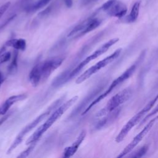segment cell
Masks as SVG:
<instances>
[{"label": "cell", "instance_id": "cell-1", "mask_svg": "<svg viewBox=\"0 0 158 158\" xmlns=\"http://www.w3.org/2000/svg\"><path fill=\"white\" fill-rule=\"evenodd\" d=\"M146 56V51H143L136 60L134 62L133 64H131L124 72H123L119 77L116 78L112 82L110 83L108 88L101 94H100L98 97L95 98L88 106L87 107L83 110L82 112V115L86 114L94 106L98 104L99 102L102 101L106 97H107L113 90H114L116 88H117L119 85H120L122 83L128 79L135 72L136 68L141 64L142 61L144 60V57Z\"/></svg>", "mask_w": 158, "mask_h": 158}, {"label": "cell", "instance_id": "cell-2", "mask_svg": "<svg viewBox=\"0 0 158 158\" xmlns=\"http://www.w3.org/2000/svg\"><path fill=\"white\" fill-rule=\"evenodd\" d=\"M78 98V96H75L68 100L67 102L63 103L59 107H57L54 111L50 114V116L44 122V123L41 125L34 133L31 135L26 141V144H30L33 143H36L37 141L41 138V136L46 132L53 124L57 121L65 111H67Z\"/></svg>", "mask_w": 158, "mask_h": 158}, {"label": "cell", "instance_id": "cell-3", "mask_svg": "<svg viewBox=\"0 0 158 158\" xmlns=\"http://www.w3.org/2000/svg\"><path fill=\"white\" fill-rule=\"evenodd\" d=\"M64 101V98L62 97L59 99L55 101L42 114L38 115L36 118H35L32 122L29 123L27 125H26L18 134V135L15 138L14 141L12 142L8 150L7 151V154H10L12 151H14L23 141V138L26 136V135L32 130L35 127H36L41 121H43L44 118H46L48 115H49L51 112L55 110Z\"/></svg>", "mask_w": 158, "mask_h": 158}, {"label": "cell", "instance_id": "cell-4", "mask_svg": "<svg viewBox=\"0 0 158 158\" xmlns=\"http://www.w3.org/2000/svg\"><path fill=\"white\" fill-rule=\"evenodd\" d=\"M157 100L158 94L152 99H151L141 110L137 112L127 122V123L122 128L121 130L115 138V141L117 143H120L124 139L128 133L133 128V127H134L142 120V119L144 117V115L148 114V112L152 109V107L154 106Z\"/></svg>", "mask_w": 158, "mask_h": 158}, {"label": "cell", "instance_id": "cell-5", "mask_svg": "<svg viewBox=\"0 0 158 158\" xmlns=\"http://www.w3.org/2000/svg\"><path fill=\"white\" fill-rule=\"evenodd\" d=\"M118 40L119 39L118 38H114L110 39V40H109L108 41L103 44L101 46H100L98 49H96L91 54H90L89 56L86 57L85 59H84L81 62H80L78 64V65L76 67H75L70 72L68 77V81L74 78L88 63H89L91 61L94 60L95 59L98 58V57L101 56L102 54L107 51L108 49L114 44H115L117 42H118Z\"/></svg>", "mask_w": 158, "mask_h": 158}, {"label": "cell", "instance_id": "cell-6", "mask_svg": "<svg viewBox=\"0 0 158 158\" xmlns=\"http://www.w3.org/2000/svg\"><path fill=\"white\" fill-rule=\"evenodd\" d=\"M131 94L132 90L130 88H127L120 91L108 101L106 106L96 114V116L102 117L106 115L114 110L118 108L121 104L128 100Z\"/></svg>", "mask_w": 158, "mask_h": 158}, {"label": "cell", "instance_id": "cell-7", "mask_svg": "<svg viewBox=\"0 0 158 158\" xmlns=\"http://www.w3.org/2000/svg\"><path fill=\"white\" fill-rule=\"evenodd\" d=\"M122 51V49L119 48L117 49L116 51H115L113 53H112L110 55L107 56L104 59H102L101 60L98 62L96 64L89 67L88 69L85 70L83 73H81L75 80V83L77 84H80L86 80L88 78H89L90 77H91L94 73H97L98 71H99L101 69L105 67L108 64L113 62L114 60H115L120 54Z\"/></svg>", "mask_w": 158, "mask_h": 158}, {"label": "cell", "instance_id": "cell-8", "mask_svg": "<svg viewBox=\"0 0 158 158\" xmlns=\"http://www.w3.org/2000/svg\"><path fill=\"white\" fill-rule=\"evenodd\" d=\"M101 20L96 17H91L77 26H75L68 34L69 38H76L97 28L101 23Z\"/></svg>", "mask_w": 158, "mask_h": 158}, {"label": "cell", "instance_id": "cell-9", "mask_svg": "<svg viewBox=\"0 0 158 158\" xmlns=\"http://www.w3.org/2000/svg\"><path fill=\"white\" fill-rule=\"evenodd\" d=\"M100 9L110 17H123L127 12V7L120 0H108L100 7Z\"/></svg>", "mask_w": 158, "mask_h": 158}, {"label": "cell", "instance_id": "cell-10", "mask_svg": "<svg viewBox=\"0 0 158 158\" xmlns=\"http://www.w3.org/2000/svg\"><path fill=\"white\" fill-rule=\"evenodd\" d=\"M158 120V116H156L151 120L149 121V122L144 127V128L139 131L138 134H137L133 139L130 141L129 144H128L125 148L120 152V153L117 156V157H123L126 156L127 154L130 153L138 144L139 142L143 139V138L148 133V132L151 130L152 127L154 126L156 122Z\"/></svg>", "mask_w": 158, "mask_h": 158}, {"label": "cell", "instance_id": "cell-11", "mask_svg": "<svg viewBox=\"0 0 158 158\" xmlns=\"http://www.w3.org/2000/svg\"><path fill=\"white\" fill-rule=\"evenodd\" d=\"M64 58L60 57H54L46 60L41 63V80H45L49 77L51 74L57 69L62 64Z\"/></svg>", "mask_w": 158, "mask_h": 158}, {"label": "cell", "instance_id": "cell-12", "mask_svg": "<svg viewBox=\"0 0 158 158\" xmlns=\"http://www.w3.org/2000/svg\"><path fill=\"white\" fill-rule=\"evenodd\" d=\"M86 135V132L85 130H82L78 136L76 140L70 146L65 148L64 150L63 157L65 158H69L73 156L77 151L79 146L81 145Z\"/></svg>", "mask_w": 158, "mask_h": 158}, {"label": "cell", "instance_id": "cell-13", "mask_svg": "<svg viewBox=\"0 0 158 158\" xmlns=\"http://www.w3.org/2000/svg\"><path fill=\"white\" fill-rule=\"evenodd\" d=\"M27 98L25 94H20L18 95H14L8 98L1 106H0V115L6 114L9 108L15 102L23 100Z\"/></svg>", "mask_w": 158, "mask_h": 158}, {"label": "cell", "instance_id": "cell-14", "mask_svg": "<svg viewBox=\"0 0 158 158\" xmlns=\"http://www.w3.org/2000/svg\"><path fill=\"white\" fill-rule=\"evenodd\" d=\"M42 78L41 64H36L31 70L29 73V80L31 85L36 87L39 84Z\"/></svg>", "mask_w": 158, "mask_h": 158}, {"label": "cell", "instance_id": "cell-15", "mask_svg": "<svg viewBox=\"0 0 158 158\" xmlns=\"http://www.w3.org/2000/svg\"><path fill=\"white\" fill-rule=\"evenodd\" d=\"M120 107L115 110H114L113 111L110 112V113L108 114V115L103 118L102 119H101L98 123H97V125H96V127L98 128H102L103 127H104L106 124H108L110 122H112V121L114 120V119H115L117 116L118 115L119 113H120Z\"/></svg>", "mask_w": 158, "mask_h": 158}, {"label": "cell", "instance_id": "cell-16", "mask_svg": "<svg viewBox=\"0 0 158 158\" xmlns=\"http://www.w3.org/2000/svg\"><path fill=\"white\" fill-rule=\"evenodd\" d=\"M140 4H141L140 1H138L134 3V4L131 7L130 14L125 19V21L127 23H133L137 20L139 15Z\"/></svg>", "mask_w": 158, "mask_h": 158}, {"label": "cell", "instance_id": "cell-17", "mask_svg": "<svg viewBox=\"0 0 158 158\" xmlns=\"http://www.w3.org/2000/svg\"><path fill=\"white\" fill-rule=\"evenodd\" d=\"M98 88H97L96 89V90H95V91H93L92 93H91L85 99H83V101H82V102H81V103L78 105V106L77 107H76V109L73 111V112L71 114V117H73V116H75V115H78L81 111V110L82 109H85L86 108V105L87 104H90V102H89V101H90V100L92 99V98H93L94 97V96L97 94V93L98 92ZM88 104V105H89Z\"/></svg>", "mask_w": 158, "mask_h": 158}, {"label": "cell", "instance_id": "cell-18", "mask_svg": "<svg viewBox=\"0 0 158 158\" xmlns=\"http://www.w3.org/2000/svg\"><path fill=\"white\" fill-rule=\"evenodd\" d=\"M6 46L12 47L16 50H20L24 51L27 46L26 41L22 38H14L8 40L6 43Z\"/></svg>", "mask_w": 158, "mask_h": 158}, {"label": "cell", "instance_id": "cell-19", "mask_svg": "<svg viewBox=\"0 0 158 158\" xmlns=\"http://www.w3.org/2000/svg\"><path fill=\"white\" fill-rule=\"evenodd\" d=\"M51 0H38L37 1L28 5L25 7V10L28 12H31L36 11L44 7Z\"/></svg>", "mask_w": 158, "mask_h": 158}, {"label": "cell", "instance_id": "cell-20", "mask_svg": "<svg viewBox=\"0 0 158 158\" xmlns=\"http://www.w3.org/2000/svg\"><path fill=\"white\" fill-rule=\"evenodd\" d=\"M148 146L147 145H144L139 149H137L134 152L131 153L130 155L128 156L130 157H143L148 151Z\"/></svg>", "mask_w": 158, "mask_h": 158}, {"label": "cell", "instance_id": "cell-21", "mask_svg": "<svg viewBox=\"0 0 158 158\" xmlns=\"http://www.w3.org/2000/svg\"><path fill=\"white\" fill-rule=\"evenodd\" d=\"M36 143H33L31 144H30V145L29 146V147L28 148H27L25 150H24L23 151H22L18 156V158H25L28 157L31 152L33 151V150L34 149L35 146H36Z\"/></svg>", "mask_w": 158, "mask_h": 158}, {"label": "cell", "instance_id": "cell-22", "mask_svg": "<svg viewBox=\"0 0 158 158\" xmlns=\"http://www.w3.org/2000/svg\"><path fill=\"white\" fill-rule=\"evenodd\" d=\"M157 112H158V104L157 105L156 107H155L153 109V110H152V111H151L150 112L148 113V114L142 119V120L140 122V125H139V126L142 125L144 123H145V122L148 120V118H149L150 117H151L152 116H153L154 115H155V114H157Z\"/></svg>", "mask_w": 158, "mask_h": 158}, {"label": "cell", "instance_id": "cell-23", "mask_svg": "<svg viewBox=\"0 0 158 158\" xmlns=\"http://www.w3.org/2000/svg\"><path fill=\"white\" fill-rule=\"evenodd\" d=\"M11 57V53L10 52H4L0 55V65L7 62Z\"/></svg>", "mask_w": 158, "mask_h": 158}, {"label": "cell", "instance_id": "cell-24", "mask_svg": "<svg viewBox=\"0 0 158 158\" xmlns=\"http://www.w3.org/2000/svg\"><path fill=\"white\" fill-rule=\"evenodd\" d=\"M10 6V2L8 1L3 4L2 6H0V19L2 17V16L5 14V12L7 11V10L9 9V7Z\"/></svg>", "mask_w": 158, "mask_h": 158}, {"label": "cell", "instance_id": "cell-25", "mask_svg": "<svg viewBox=\"0 0 158 158\" xmlns=\"http://www.w3.org/2000/svg\"><path fill=\"white\" fill-rule=\"evenodd\" d=\"M17 54L16 52H15V55L14 56V58H13V60L12 62V63L10 64V65H9V70L10 72H13L14 70H16V68H17Z\"/></svg>", "mask_w": 158, "mask_h": 158}, {"label": "cell", "instance_id": "cell-26", "mask_svg": "<svg viewBox=\"0 0 158 158\" xmlns=\"http://www.w3.org/2000/svg\"><path fill=\"white\" fill-rule=\"evenodd\" d=\"M64 2L65 6L68 8L72 7L73 5V0H64Z\"/></svg>", "mask_w": 158, "mask_h": 158}, {"label": "cell", "instance_id": "cell-27", "mask_svg": "<svg viewBox=\"0 0 158 158\" xmlns=\"http://www.w3.org/2000/svg\"><path fill=\"white\" fill-rule=\"evenodd\" d=\"M9 114H7V115H5V116H4L3 117H2L1 118H0V125H2L7 118H8V117H9Z\"/></svg>", "mask_w": 158, "mask_h": 158}, {"label": "cell", "instance_id": "cell-28", "mask_svg": "<svg viewBox=\"0 0 158 158\" xmlns=\"http://www.w3.org/2000/svg\"><path fill=\"white\" fill-rule=\"evenodd\" d=\"M4 76H3L2 73L1 72H0V87H1V85L2 84V83H3V81H4Z\"/></svg>", "mask_w": 158, "mask_h": 158}, {"label": "cell", "instance_id": "cell-29", "mask_svg": "<svg viewBox=\"0 0 158 158\" xmlns=\"http://www.w3.org/2000/svg\"><path fill=\"white\" fill-rule=\"evenodd\" d=\"M98 0H83V3L85 4H88V3H91L94 1H96Z\"/></svg>", "mask_w": 158, "mask_h": 158}, {"label": "cell", "instance_id": "cell-30", "mask_svg": "<svg viewBox=\"0 0 158 158\" xmlns=\"http://www.w3.org/2000/svg\"><path fill=\"white\" fill-rule=\"evenodd\" d=\"M5 47L4 46H3L1 49H0V55L2 53V52H4V51H5Z\"/></svg>", "mask_w": 158, "mask_h": 158}]
</instances>
